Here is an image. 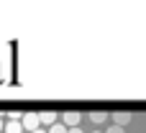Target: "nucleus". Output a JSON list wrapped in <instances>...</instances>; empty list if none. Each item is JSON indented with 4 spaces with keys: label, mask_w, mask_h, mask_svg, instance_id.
Masks as SVG:
<instances>
[{
    "label": "nucleus",
    "mask_w": 146,
    "mask_h": 133,
    "mask_svg": "<svg viewBox=\"0 0 146 133\" xmlns=\"http://www.w3.org/2000/svg\"><path fill=\"white\" fill-rule=\"evenodd\" d=\"M67 133H82V128H67Z\"/></svg>",
    "instance_id": "nucleus-9"
},
{
    "label": "nucleus",
    "mask_w": 146,
    "mask_h": 133,
    "mask_svg": "<svg viewBox=\"0 0 146 133\" xmlns=\"http://www.w3.org/2000/svg\"><path fill=\"white\" fill-rule=\"evenodd\" d=\"M0 133H3V118H0Z\"/></svg>",
    "instance_id": "nucleus-11"
},
{
    "label": "nucleus",
    "mask_w": 146,
    "mask_h": 133,
    "mask_svg": "<svg viewBox=\"0 0 146 133\" xmlns=\"http://www.w3.org/2000/svg\"><path fill=\"white\" fill-rule=\"evenodd\" d=\"M3 131L5 133H23V128H21L18 120H8V123H3Z\"/></svg>",
    "instance_id": "nucleus-5"
},
{
    "label": "nucleus",
    "mask_w": 146,
    "mask_h": 133,
    "mask_svg": "<svg viewBox=\"0 0 146 133\" xmlns=\"http://www.w3.org/2000/svg\"><path fill=\"white\" fill-rule=\"evenodd\" d=\"M108 133H123V128H118V126H110V128H108Z\"/></svg>",
    "instance_id": "nucleus-8"
},
{
    "label": "nucleus",
    "mask_w": 146,
    "mask_h": 133,
    "mask_svg": "<svg viewBox=\"0 0 146 133\" xmlns=\"http://www.w3.org/2000/svg\"><path fill=\"white\" fill-rule=\"evenodd\" d=\"M90 118H92V123H103V120L108 118V113H103V110H95V113H90Z\"/></svg>",
    "instance_id": "nucleus-6"
},
{
    "label": "nucleus",
    "mask_w": 146,
    "mask_h": 133,
    "mask_svg": "<svg viewBox=\"0 0 146 133\" xmlns=\"http://www.w3.org/2000/svg\"><path fill=\"white\" fill-rule=\"evenodd\" d=\"M38 115V123L41 126H54L56 123V113L54 110H44V113H36Z\"/></svg>",
    "instance_id": "nucleus-4"
},
{
    "label": "nucleus",
    "mask_w": 146,
    "mask_h": 133,
    "mask_svg": "<svg viewBox=\"0 0 146 133\" xmlns=\"http://www.w3.org/2000/svg\"><path fill=\"white\" fill-rule=\"evenodd\" d=\"M80 120H82V115H80L77 110H67V113L62 115V126H64V128H80Z\"/></svg>",
    "instance_id": "nucleus-1"
},
{
    "label": "nucleus",
    "mask_w": 146,
    "mask_h": 133,
    "mask_svg": "<svg viewBox=\"0 0 146 133\" xmlns=\"http://www.w3.org/2000/svg\"><path fill=\"white\" fill-rule=\"evenodd\" d=\"M49 133H67V128L62 123H54V126H49Z\"/></svg>",
    "instance_id": "nucleus-7"
},
{
    "label": "nucleus",
    "mask_w": 146,
    "mask_h": 133,
    "mask_svg": "<svg viewBox=\"0 0 146 133\" xmlns=\"http://www.w3.org/2000/svg\"><path fill=\"white\" fill-rule=\"evenodd\" d=\"M92 133H100V131H92Z\"/></svg>",
    "instance_id": "nucleus-12"
},
{
    "label": "nucleus",
    "mask_w": 146,
    "mask_h": 133,
    "mask_svg": "<svg viewBox=\"0 0 146 133\" xmlns=\"http://www.w3.org/2000/svg\"><path fill=\"white\" fill-rule=\"evenodd\" d=\"M128 123H131V113H128V110H118V113H113V126L123 128V126H128Z\"/></svg>",
    "instance_id": "nucleus-3"
},
{
    "label": "nucleus",
    "mask_w": 146,
    "mask_h": 133,
    "mask_svg": "<svg viewBox=\"0 0 146 133\" xmlns=\"http://www.w3.org/2000/svg\"><path fill=\"white\" fill-rule=\"evenodd\" d=\"M21 118H23V120H21V128H26V131H36V128H41L36 113H26V115H21Z\"/></svg>",
    "instance_id": "nucleus-2"
},
{
    "label": "nucleus",
    "mask_w": 146,
    "mask_h": 133,
    "mask_svg": "<svg viewBox=\"0 0 146 133\" xmlns=\"http://www.w3.org/2000/svg\"><path fill=\"white\" fill-rule=\"evenodd\" d=\"M31 133H46V131H44V128H36V131H31Z\"/></svg>",
    "instance_id": "nucleus-10"
}]
</instances>
